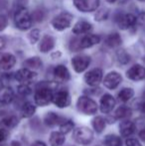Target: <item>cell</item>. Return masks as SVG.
Segmentation results:
<instances>
[{"label":"cell","instance_id":"37","mask_svg":"<svg viewBox=\"0 0 145 146\" xmlns=\"http://www.w3.org/2000/svg\"><path fill=\"white\" fill-rule=\"evenodd\" d=\"M118 60H119L121 63L123 64H126L129 62V55L127 54V53H125L124 51H121V53H119L118 54Z\"/></svg>","mask_w":145,"mask_h":146},{"label":"cell","instance_id":"17","mask_svg":"<svg viewBox=\"0 0 145 146\" xmlns=\"http://www.w3.org/2000/svg\"><path fill=\"white\" fill-rule=\"evenodd\" d=\"M135 131V124L129 119L122 120L119 124V132L122 137H129Z\"/></svg>","mask_w":145,"mask_h":146},{"label":"cell","instance_id":"41","mask_svg":"<svg viewBox=\"0 0 145 146\" xmlns=\"http://www.w3.org/2000/svg\"><path fill=\"white\" fill-rule=\"evenodd\" d=\"M138 136H139V138L141 139L142 141H145V127H143V128L139 131Z\"/></svg>","mask_w":145,"mask_h":146},{"label":"cell","instance_id":"40","mask_svg":"<svg viewBox=\"0 0 145 146\" xmlns=\"http://www.w3.org/2000/svg\"><path fill=\"white\" fill-rule=\"evenodd\" d=\"M7 137V131L4 130V129L0 128V142L4 141Z\"/></svg>","mask_w":145,"mask_h":146},{"label":"cell","instance_id":"8","mask_svg":"<svg viewBox=\"0 0 145 146\" xmlns=\"http://www.w3.org/2000/svg\"><path fill=\"white\" fill-rule=\"evenodd\" d=\"M103 75L101 69L95 68L85 75V82L89 87H97L103 81Z\"/></svg>","mask_w":145,"mask_h":146},{"label":"cell","instance_id":"44","mask_svg":"<svg viewBox=\"0 0 145 146\" xmlns=\"http://www.w3.org/2000/svg\"><path fill=\"white\" fill-rule=\"evenodd\" d=\"M4 45H5V42H4L3 38H1V37H0V50H1V49L3 48Z\"/></svg>","mask_w":145,"mask_h":146},{"label":"cell","instance_id":"42","mask_svg":"<svg viewBox=\"0 0 145 146\" xmlns=\"http://www.w3.org/2000/svg\"><path fill=\"white\" fill-rule=\"evenodd\" d=\"M31 146H47V145H46V143L43 142V141L37 140V141H34V142L31 144Z\"/></svg>","mask_w":145,"mask_h":146},{"label":"cell","instance_id":"10","mask_svg":"<svg viewBox=\"0 0 145 146\" xmlns=\"http://www.w3.org/2000/svg\"><path fill=\"white\" fill-rule=\"evenodd\" d=\"M52 102H54L55 106L59 108H68L71 104V96H70V94L65 90H58V92L54 94Z\"/></svg>","mask_w":145,"mask_h":146},{"label":"cell","instance_id":"45","mask_svg":"<svg viewBox=\"0 0 145 146\" xmlns=\"http://www.w3.org/2000/svg\"><path fill=\"white\" fill-rule=\"evenodd\" d=\"M11 146H21V144H20L18 141H12V142H11Z\"/></svg>","mask_w":145,"mask_h":146},{"label":"cell","instance_id":"26","mask_svg":"<svg viewBox=\"0 0 145 146\" xmlns=\"http://www.w3.org/2000/svg\"><path fill=\"white\" fill-rule=\"evenodd\" d=\"M36 106L32 102H27L22 106L21 108V115L23 118H30L35 114Z\"/></svg>","mask_w":145,"mask_h":146},{"label":"cell","instance_id":"6","mask_svg":"<svg viewBox=\"0 0 145 146\" xmlns=\"http://www.w3.org/2000/svg\"><path fill=\"white\" fill-rule=\"evenodd\" d=\"M99 42H101V37L99 35L87 34L85 35L79 42H73L72 49L73 51L79 50V49H89L93 47L95 45L99 44Z\"/></svg>","mask_w":145,"mask_h":146},{"label":"cell","instance_id":"15","mask_svg":"<svg viewBox=\"0 0 145 146\" xmlns=\"http://www.w3.org/2000/svg\"><path fill=\"white\" fill-rule=\"evenodd\" d=\"M116 104V100L111 94H105L101 98V102H99V108H101V111L103 113H109L112 111Z\"/></svg>","mask_w":145,"mask_h":146},{"label":"cell","instance_id":"12","mask_svg":"<svg viewBox=\"0 0 145 146\" xmlns=\"http://www.w3.org/2000/svg\"><path fill=\"white\" fill-rule=\"evenodd\" d=\"M117 26L121 30H127L136 26V16L133 14H122L119 15L116 19Z\"/></svg>","mask_w":145,"mask_h":146},{"label":"cell","instance_id":"32","mask_svg":"<svg viewBox=\"0 0 145 146\" xmlns=\"http://www.w3.org/2000/svg\"><path fill=\"white\" fill-rule=\"evenodd\" d=\"M73 129V122L72 120H65L62 124L60 125V132L63 134H67V133L71 132Z\"/></svg>","mask_w":145,"mask_h":146},{"label":"cell","instance_id":"39","mask_svg":"<svg viewBox=\"0 0 145 146\" xmlns=\"http://www.w3.org/2000/svg\"><path fill=\"white\" fill-rule=\"evenodd\" d=\"M8 25V19L6 16L0 15V31H3Z\"/></svg>","mask_w":145,"mask_h":146},{"label":"cell","instance_id":"46","mask_svg":"<svg viewBox=\"0 0 145 146\" xmlns=\"http://www.w3.org/2000/svg\"><path fill=\"white\" fill-rule=\"evenodd\" d=\"M117 0H107V2H109V3L110 4H112V3H114V2H116Z\"/></svg>","mask_w":145,"mask_h":146},{"label":"cell","instance_id":"35","mask_svg":"<svg viewBox=\"0 0 145 146\" xmlns=\"http://www.w3.org/2000/svg\"><path fill=\"white\" fill-rule=\"evenodd\" d=\"M32 92L31 88L29 87V85H20L18 87V92H19L21 96H26L28 94H30Z\"/></svg>","mask_w":145,"mask_h":146},{"label":"cell","instance_id":"38","mask_svg":"<svg viewBox=\"0 0 145 146\" xmlns=\"http://www.w3.org/2000/svg\"><path fill=\"white\" fill-rule=\"evenodd\" d=\"M126 146H142L139 140L136 138H127L125 141Z\"/></svg>","mask_w":145,"mask_h":146},{"label":"cell","instance_id":"27","mask_svg":"<svg viewBox=\"0 0 145 146\" xmlns=\"http://www.w3.org/2000/svg\"><path fill=\"white\" fill-rule=\"evenodd\" d=\"M121 37L118 33L114 32L109 34L105 39V44L109 47V48H116V47L120 46L121 44Z\"/></svg>","mask_w":145,"mask_h":146},{"label":"cell","instance_id":"4","mask_svg":"<svg viewBox=\"0 0 145 146\" xmlns=\"http://www.w3.org/2000/svg\"><path fill=\"white\" fill-rule=\"evenodd\" d=\"M73 140L77 143L83 146L89 145L93 140V132L91 128L87 126L77 127L73 130Z\"/></svg>","mask_w":145,"mask_h":146},{"label":"cell","instance_id":"9","mask_svg":"<svg viewBox=\"0 0 145 146\" xmlns=\"http://www.w3.org/2000/svg\"><path fill=\"white\" fill-rule=\"evenodd\" d=\"M91 64V57L87 55H77L72 59V66L75 73H83L89 68Z\"/></svg>","mask_w":145,"mask_h":146},{"label":"cell","instance_id":"7","mask_svg":"<svg viewBox=\"0 0 145 146\" xmlns=\"http://www.w3.org/2000/svg\"><path fill=\"white\" fill-rule=\"evenodd\" d=\"M14 79L19 82L20 85H29L37 79V74L29 69H20L14 74Z\"/></svg>","mask_w":145,"mask_h":146},{"label":"cell","instance_id":"34","mask_svg":"<svg viewBox=\"0 0 145 146\" xmlns=\"http://www.w3.org/2000/svg\"><path fill=\"white\" fill-rule=\"evenodd\" d=\"M109 11L107 9H101L97 12V14L95 16V19L97 21H103V20H105L109 17Z\"/></svg>","mask_w":145,"mask_h":146},{"label":"cell","instance_id":"28","mask_svg":"<svg viewBox=\"0 0 145 146\" xmlns=\"http://www.w3.org/2000/svg\"><path fill=\"white\" fill-rule=\"evenodd\" d=\"M24 67L26 69L31 70V71L38 70L42 67V60L39 58V57H32V58L27 59L24 62Z\"/></svg>","mask_w":145,"mask_h":146},{"label":"cell","instance_id":"11","mask_svg":"<svg viewBox=\"0 0 145 146\" xmlns=\"http://www.w3.org/2000/svg\"><path fill=\"white\" fill-rule=\"evenodd\" d=\"M73 5L81 12H93L99 6V0H73Z\"/></svg>","mask_w":145,"mask_h":146},{"label":"cell","instance_id":"23","mask_svg":"<svg viewBox=\"0 0 145 146\" xmlns=\"http://www.w3.org/2000/svg\"><path fill=\"white\" fill-rule=\"evenodd\" d=\"M18 124V118L15 115H7L0 120V128L4 130H9L14 128Z\"/></svg>","mask_w":145,"mask_h":146},{"label":"cell","instance_id":"36","mask_svg":"<svg viewBox=\"0 0 145 146\" xmlns=\"http://www.w3.org/2000/svg\"><path fill=\"white\" fill-rule=\"evenodd\" d=\"M136 25L140 27H145V11H142L136 17Z\"/></svg>","mask_w":145,"mask_h":146},{"label":"cell","instance_id":"16","mask_svg":"<svg viewBox=\"0 0 145 146\" xmlns=\"http://www.w3.org/2000/svg\"><path fill=\"white\" fill-rule=\"evenodd\" d=\"M16 64V58L9 53H0V70L8 71L11 70Z\"/></svg>","mask_w":145,"mask_h":146},{"label":"cell","instance_id":"18","mask_svg":"<svg viewBox=\"0 0 145 146\" xmlns=\"http://www.w3.org/2000/svg\"><path fill=\"white\" fill-rule=\"evenodd\" d=\"M54 77L60 83L68 82L71 79V75L69 70L64 65H59L54 69Z\"/></svg>","mask_w":145,"mask_h":146},{"label":"cell","instance_id":"31","mask_svg":"<svg viewBox=\"0 0 145 146\" xmlns=\"http://www.w3.org/2000/svg\"><path fill=\"white\" fill-rule=\"evenodd\" d=\"M105 146H122V141L119 136L115 134H109L105 138Z\"/></svg>","mask_w":145,"mask_h":146},{"label":"cell","instance_id":"43","mask_svg":"<svg viewBox=\"0 0 145 146\" xmlns=\"http://www.w3.org/2000/svg\"><path fill=\"white\" fill-rule=\"evenodd\" d=\"M140 110H141V111L145 114V100L142 102L141 104H140Z\"/></svg>","mask_w":145,"mask_h":146},{"label":"cell","instance_id":"29","mask_svg":"<svg viewBox=\"0 0 145 146\" xmlns=\"http://www.w3.org/2000/svg\"><path fill=\"white\" fill-rule=\"evenodd\" d=\"M105 125H107V119L105 117L97 115L93 119V127L95 130V132L101 133L105 130Z\"/></svg>","mask_w":145,"mask_h":146},{"label":"cell","instance_id":"48","mask_svg":"<svg viewBox=\"0 0 145 146\" xmlns=\"http://www.w3.org/2000/svg\"><path fill=\"white\" fill-rule=\"evenodd\" d=\"M143 61H144V64H145V57H144V58H143Z\"/></svg>","mask_w":145,"mask_h":146},{"label":"cell","instance_id":"5","mask_svg":"<svg viewBox=\"0 0 145 146\" xmlns=\"http://www.w3.org/2000/svg\"><path fill=\"white\" fill-rule=\"evenodd\" d=\"M73 18V17L72 14L68 13V12H63L52 20L53 28L57 31H60V32L68 29L72 25Z\"/></svg>","mask_w":145,"mask_h":146},{"label":"cell","instance_id":"2","mask_svg":"<svg viewBox=\"0 0 145 146\" xmlns=\"http://www.w3.org/2000/svg\"><path fill=\"white\" fill-rule=\"evenodd\" d=\"M53 96H54V92L52 88L49 86L40 85L37 88L34 94V100L37 106H46L53 100Z\"/></svg>","mask_w":145,"mask_h":146},{"label":"cell","instance_id":"1","mask_svg":"<svg viewBox=\"0 0 145 146\" xmlns=\"http://www.w3.org/2000/svg\"><path fill=\"white\" fill-rule=\"evenodd\" d=\"M14 23H15L16 27L21 31L30 29L32 27V23H33L32 15L25 7H19L14 14Z\"/></svg>","mask_w":145,"mask_h":146},{"label":"cell","instance_id":"21","mask_svg":"<svg viewBox=\"0 0 145 146\" xmlns=\"http://www.w3.org/2000/svg\"><path fill=\"white\" fill-rule=\"evenodd\" d=\"M93 30V25L89 22L81 20L75 24V26L73 27V33L75 35H81V34H89V32H91Z\"/></svg>","mask_w":145,"mask_h":146},{"label":"cell","instance_id":"14","mask_svg":"<svg viewBox=\"0 0 145 146\" xmlns=\"http://www.w3.org/2000/svg\"><path fill=\"white\" fill-rule=\"evenodd\" d=\"M126 77L133 82L142 81L145 79V68L139 64L133 65L126 72Z\"/></svg>","mask_w":145,"mask_h":146},{"label":"cell","instance_id":"24","mask_svg":"<svg viewBox=\"0 0 145 146\" xmlns=\"http://www.w3.org/2000/svg\"><path fill=\"white\" fill-rule=\"evenodd\" d=\"M65 140H66L65 134L60 131H53L50 135L49 143L50 146H62L65 143Z\"/></svg>","mask_w":145,"mask_h":146},{"label":"cell","instance_id":"13","mask_svg":"<svg viewBox=\"0 0 145 146\" xmlns=\"http://www.w3.org/2000/svg\"><path fill=\"white\" fill-rule=\"evenodd\" d=\"M122 82V77L117 72H109L103 79V85L109 90H115Z\"/></svg>","mask_w":145,"mask_h":146},{"label":"cell","instance_id":"47","mask_svg":"<svg viewBox=\"0 0 145 146\" xmlns=\"http://www.w3.org/2000/svg\"><path fill=\"white\" fill-rule=\"evenodd\" d=\"M138 1H140V2H145V0H138Z\"/></svg>","mask_w":145,"mask_h":146},{"label":"cell","instance_id":"22","mask_svg":"<svg viewBox=\"0 0 145 146\" xmlns=\"http://www.w3.org/2000/svg\"><path fill=\"white\" fill-rule=\"evenodd\" d=\"M55 47V39L50 35H45L39 43V50L42 53H49Z\"/></svg>","mask_w":145,"mask_h":146},{"label":"cell","instance_id":"30","mask_svg":"<svg viewBox=\"0 0 145 146\" xmlns=\"http://www.w3.org/2000/svg\"><path fill=\"white\" fill-rule=\"evenodd\" d=\"M134 96V90L131 88H124L118 92L117 96L118 100L122 102H127L128 100H130Z\"/></svg>","mask_w":145,"mask_h":146},{"label":"cell","instance_id":"3","mask_svg":"<svg viewBox=\"0 0 145 146\" xmlns=\"http://www.w3.org/2000/svg\"><path fill=\"white\" fill-rule=\"evenodd\" d=\"M77 108L79 111L85 115H93L97 111V102L87 96H81L77 98Z\"/></svg>","mask_w":145,"mask_h":146},{"label":"cell","instance_id":"25","mask_svg":"<svg viewBox=\"0 0 145 146\" xmlns=\"http://www.w3.org/2000/svg\"><path fill=\"white\" fill-rule=\"evenodd\" d=\"M131 115H132L131 108L126 106H119V108L115 110V112H114V117H115L116 119H122V120L128 119Z\"/></svg>","mask_w":145,"mask_h":146},{"label":"cell","instance_id":"33","mask_svg":"<svg viewBox=\"0 0 145 146\" xmlns=\"http://www.w3.org/2000/svg\"><path fill=\"white\" fill-rule=\"evenodd\" d=\"M29 41L31 44H36L38 41L41 40V32L39 29H33L31 30V32L29 33Z\"/></svg>","mask_w":145,"mask_h":146},{"label":"cell","instance_id":"20","mask_svg":"<svg viewBox=\"0 0 145 146\" xmlns=\"http://www.w3.org/2000/svg\"><path fill=\"white\" fill-rule=\"evenodd\" d=\"M14 100V92L11 88L9 87H4L0 88V104H9L13 102Z\"/></svg>","mask_w":145,"mask_h":146},{"label":"cell","instance_id":"19","mask_svg":"<svg viewBox=\"0 0 145 146\" xmlns=\"http://www.w3.org/2000/svg\"><path fill=\"white\" fill-rule=\"evenodd\" d=\"M66 119L61 115H59L56 112H47L46 115L44 116V123L47 126H56V125H61Z\"/></svg>","mask_w":145,"mask_h":146}]
</instances>
